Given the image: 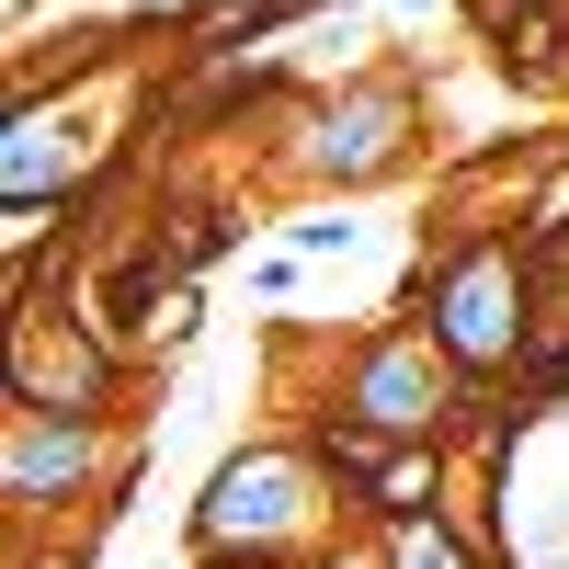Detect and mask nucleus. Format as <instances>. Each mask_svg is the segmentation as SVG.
I'll list each match as a JSON object with an SVG mask.
<instances>
[{
  "label": "nucleus",
  "instance_id": "39448f33",
  "mask_svg": "<svg viewBox=\"0 0 569 569\" xmlns=\"http://www.w3.org/2000/svg\"><path fill=\"white\" fill-rule=\"evenodd\" d=\"M114 399V365H103V342H58V330H34L23 319V410H69V421H91Z\"/></svg>",
  "mask_w": 569,
  "mask_h": 569
},
{
  "label": "nucleus",
  "instance_id": "f03ea898",
  "mask_svg": "<svg viewBox=\"0 0 569 569\" xmlns=\"http://www.w3.org/2000/svg\"><path fill=\"white\" fill-rule=\"evenodd\" d=\"M297 525H308V467H297V456L262 445V456H240V467H217V490H206V547H217V558L251 547V558L273 569V547L297 536Z\"/></svg>",
  "mask_w": 569,
  "mask_h": 569
},
{
  "label": "nucleus",
  "instance_id": "f257e3e1",
  "mask_svg": "<svg viewBox=\"0 0 569 569\" xmlns=\"http://www.w3.org/2000/svg\"><path fill=\"white\" fill-rule=\"evenodd\" d=\"M433 342H445V365H479V376L525 353V262H512V240H467L433 273Z\"/></svg>",
  "mask_w": 569,
  "mask_h": 569
},
{
  "label": "nucleus",
  "instance_id": "0eeeda50",
  "mask_svg": "<svg viewBox=\"0 0 569 569\" xmlns=\"http://www.w3.org/2000/svg\"><path fill=\"white\" fill-rule=\"evenodd\" d=\"M330 569H376V558H330Z\"/></svg>",
  "mask_w": 569,
  "mask_h": 569
},
{
  "label": "nucleus",
  "instance_id": "7ed1b4c3",
  "mask_svg": "<svg viewBox=\"0 0 569 569\" xmlns=\"http://www.w3.org/2000/svg\"><path fill=\"white\" fill-rule=\"evenodd\" d=\"M342 410H353V433H376V445H421L445 421V342H376L353 365Z\"/></svg>",
  "mask_w": 569,
  "mask_h": 569
},
{
  "label": "nucleus",
  "instance_id": "6e6552de",
  "mask_svg": "<svg viewBox=\"0 0 569 569\" xmlns=\"http://www.w3.org/2000/svg\"><path fill=\"white\" fill-rule=\"evenodd\" d=\"M410 12H421V0H410Z\"/></svg>",
  "mask_w": 569,
  "mask_h": 569
},
{
  "label": "nucleus",
  "instance_id": "20e7f679",
  "mask_svg": "<svg viewBox=\"0 0 569 569\" xmlns=\"http://www.w3.org/2000/svg\"><path fill=\"white\" fill-rule=\"evenodd\" d=\"M91 467H103V433H91V421L12 410V456H0V490H12V501H58V490L91 479Z\"/></svg>",
  "mask_w": 569,
  "mask_h": 569
},
{
  "label": "nucleus",
  "instance_id": "423d86ee",
  "mask_svg": "<svg viewBox=\"0 0 569 569\" xmlns=\"http://www.w3.org/2000/svg\"><path fill=\"white\" fill-rule=\"evenodd\" d=\"M399 126H410V103L399 91H353V103H330L319 114V171H342V182H365V171H388L399 160Z\"/></svg>",
  "mask_w": 569,
  "mask_h": 569
}]
</instances>
